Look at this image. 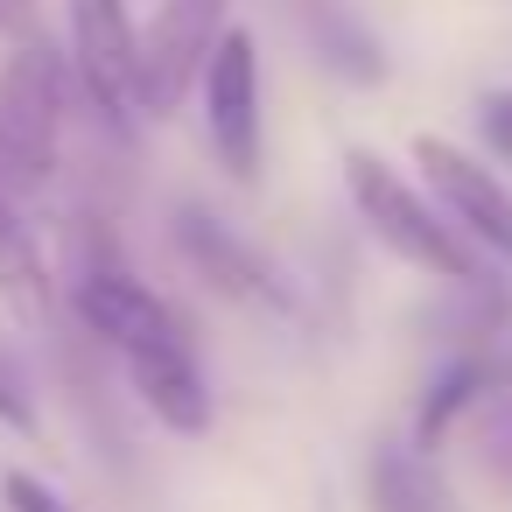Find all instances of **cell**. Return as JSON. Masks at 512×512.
Here are the masks:
<instances>
[{
  "label": "cell",
  "instance_id": "10",
  "mask_svg": "<svg viewBox=\"0 0 512 512\" xmlns=\"http://www.w3.org/2000/svg\"><path fill=\"white\" fill-rule=\"evenodd\" d=\"M295 22H302V36L316 43V57H323L337 78H351V85H379V78H386L379 36L344 8V0H295Z\"/></svg>",
  "mask_w": 512,
  "mask_h": 512
},
{
  "label": "cell",
  "instance_id": "3",
  "mask_svg": "<svg viewBox=\"0 0 512 512\" xmlns=\"http://www.w3.org/2000/svg\"><path fill=\"white\" fill-rule=\"evenodd\" d=\"M204 127L211 148L225 162V176L260 183V155H267V113H260V43L246 29H225L204 57Z\"/></svg>",
  "mask_w": 512,
  "mask_h": 512
},
{
  "label": "cell",
  "instance_id": "9",
  "mask_svg": "<svg viewBox=\"0 0 512 512\" xmlns=\"http://www.w3.org/2000/svg\"><path fill=\"white\" fill-rule=\"evenodd\" d=\"M71 302H78V323H85L92 337H106L113 351L134 344V337H155L162 323H176V309H169L155 288H141L127 267H85Z\"/></svg>",
  "mask_w": 512,
  "mask_h": 512
},
{
  "label": "cell",
  "instance_id": "2",
  "mask_svg": "<svg viewBox=\"0 0 512 512\" xmlns=\"http://www.w3.org/2000/svg\"><path fill=\"white\" fill-rule=\"evenodd\" d=\"M64 127V71L50 50H15L0 71V197L36 190L57 169Z\"/></svg>",
  "mask_w": 512,
  "mask_h": 512
},
{
  "label": "cell",
  "instance_id": "7",
  "mask_svg": "<svg viewBox=\"0 0 512 512\" xmlns=\"http://www.w3.org/2000/svg\"><path fill=\"white\" fill-rule=\"evenodd\" d=\"M120 365H127L141 407H148L169 435H204V428H211V386H204V372H197V358H190V344H183V323H162L155 337L120 344Z\"/></svg>",
  "mask_w": 512,
  "mask_h": 512
},
{
  "label": "cell",
  "instance_id": "11",
  "mask_svg": "<svg viewBox=\"0 0 512 512\" xmlns=\"http://www.w3.org/2000/svg\"><path fill=\"white\" fill-rule=\"evenodd\" d=\"M0 302H8L22 323L50 316V267H43V246L29 239L15 197H0Z\"/></svg>",
  "mask_w": 512,
  "mask_h": 512
},
{
  "label": "cell",
  "instance_id": "13",
  "mask_svg": "<svg viewBox=\"0 0 512 512\" xmlns=\"http://www.w3.org/2000/svg\"><path fill=\"white\" fill-rule=\"evenodd\" d=\"M491 379H498V372H491L484 358H463V365H449V372L435 379V393L421 400V442H442V435H449V421H456L463 407H477Z\"/></svg>",
  "mask_w": 512,
  "mask_h": 512
},
{
  "label": "cell",
  "instance_id": "6",
  "mask_svg": "<svg viewBox=\"0 0 512 512\" xmlns=\"http://www.w3.org/2000/svg\"><path fill=\"white\" fill-rule=\"evenodd\" d=\"M414 162H421L428 190L442 197L449 225H456L470 246L498 253V260L512 267V190H505L484 162H470L456 141H442V134H421V141H414Z\"/></svg>",
  "mask_w": 512,
  "mask_h": 512
},
{
  "label": "cell",
  "instance_id": "5",
  "mask_svg": "<svg viewBox=\"0 0 512 512\" xmlns=\"http://www.w3.org/2000/svg\"><path fill=\"white\" fill-rule=\"evenodd\" d=\"M71 64L106 120L141 113V36L120 0H71Z\"/></svg>",
  "mask_w": 512,
  "mask_h": 512
},
{
  "label": "cell",
  "instance_id": "8",
  "mask_svg": "<svg viewBox=\"0 0 512 512\" xmlns=\"http://www.w3.org/2000/svg\"><path fill=\"white\" fill-rule=\"evenodd\" d=\"M176 246H183V260H190L218 295L253 302V309H288V281L274 274V260H260V253L225 225V218H211V211L183 204V211H176Z\"/></svg>",
  "mask_w": 512,
  "mask_h": 512
},
{
  "label": "cell",
  "instance_id": "4",
  "mask_svg": "<svg viewBox=\"0 0 512 512\" xmlns=\"http://www.w3.org/2000/svg\"><path fill=\"white\" fill-rule=\"evenodd\" d=\"M232 0H162L141 36V113H176L211 43L225 36Z\"/></svg>",
  "mask_w": 512,
  "mask_h": 512
},
{
  "label": "cell",
  "instance_id": "16",
  "mask_svg": "<svg viewBox=\"0 0 512 512\" xmlns=\"http://www.w3.org/2000/svg\"><path fill=\"white\" fill-rule=\"evenodd\" d=\"M0 421L22 428V435H36V400H29V386H22V372L8 358H0Z\"/></svg>",
  "mask_w": 512,
  "mask_h": 512
},
{
  "label": "cell",
  "instance_id": "12",
  "mask_svg": "<svg viewBox=\"0 0 512 512\" xmlns=\"http://www.w3.org/2000/svg\"><path fill=\"white\" fill-rule=\"evenodd\" d=\"M372 505L379 512H449V491L421 470V456L379 449L372 456Z\"/></svg>",
  "mask_w": 512,
  "mask_h": 512
},
{
  "label": "cell",
  "instance_id": "15",
  "mask_svg": "<svg viewBox=\"0 0 512 512\" xmlns=\"http://www.w3.org/2000/svg\"><path fill=\"white\" fill-rule=\"evenodd\" d=\"M0 498H8V512H78L64 491H50L36 470H8L0 477Z\"/></svg>",
  "mask_w": 512,
  "mask_h": 512
},
{
  "label": "cell",
  "instance_id": "1",
  "mask_svg": "<svg viewBox=\"0 0 512 512\" xmlns=\"http://www.w3.org/2000/svg\"><path fill=\"white\" fill-rule=\"evenodd\" d=\"M344 190H351V204H358V218L372 225L379 246H393L400 260H414V267L435 274V281H456V288L477 281V267H470V239H463L428 197H414V183H407L393 162L351 148V155H344Z\"/></svg>",
  "mask_w": 512,
  "mask_h": 512
},
{
  "label": "cell",
  "instance_id": "14",
  "mask_svg": "<svg viewBox=\"0 0 512 512\" xmlns=\"http://www.w3.org/2000/svg\"><path fill=\"white\" fill-rule=\"evenodd\" d=\"M477 141L491 148V162L512 169V85H498V92L477 99Z\"/></svg>",
  "mask_w": 512,
  "mask_h": 512
}]
</instances>
